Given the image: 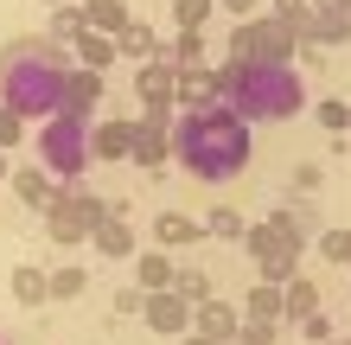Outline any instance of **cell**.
<instances>
[{
  "instance_id": "cell-40",
  "label": "cell",
  "mask_w": 351,
  "mask_h": 345,
  "mask_svg": "<svg viewBox=\"0 0 351 345\" xmlns=\"http://www.w3.org/2000/svg\"><path fill=\"white\" fill-rule=\"evenodd\" d=\"M300 326H306V339H313V345H326V339H332V326H326V313H313V320H300Z\"/></svg>"
},
{
  "instance_id": "cell-8",
  "label": "cell",
  "mask_w": 351,
  "mask_h": 345,
  "mask_svg": "<svg viewBox=\"0 0 351 345\" xmlns=\"http://www.w3.org/2000/svg\"><path fill=\"white\" fill-rule=\"evenodd\" d=\"M134 96L147 103V115H173V109H179V64H173V58L141 64V71H134Z\"/></svg>"
},
{
  "instance_id": "cell-42",
  "label": "cell",
  "mask_w": 351,
  "mask_h": 345,
  "mask_svg": "<svg viewBox=\"0 0 351 345\" xmlns=\"http://www.w3.org/2000/svg\"><path fill=\"white\" fill-rule=\"evenodd\" d=\"M179 345H217V339H204V333H185V339H179Z\"/></svg>"
},
{
  "instance_id": "cell-14",
  "label": "cell",
  "mask_w": 351,
  "mask_h": 345,
  "mask_svg": "<svg viewBox=\"0 0 351 345\" xmlns=\"http://www.w3.org/2000/svg\"><path fill=\"white\" fill-rule=\"evenodd\" d=\"M90 243H96L109 262H128V256H134V230H128V217H121L115 205H109V217L96 224V237H90Z\"/></svg>"
},
{
  "instance_id": "cell-5",
  "label": "cell",
  "mask_w": 351,
  "mask_h": 345,
  "mask_svg": "<svg viewBox=\"0 0 351 345\" xmlns=\"http://www.w3.org/2000/svg\"><path fill=\"white\" fill-rule=\"evenodd\" d=\"M294 45H300V32L281 26L275 13H250V19L230 26V58L237 64H294Z\"/></svg>"
},
{
  "instance_id": "cell-33",
  "label": "cell",
  "mask_w": 351,
  "mask_h": 345,
  "mask_svg": "<svg viewBox=\"0 0 351 345\" xmlns=\"http://www.w3.org/2000/svg\"><path fill=\"white\" fill-rule=\"evenodd\" d=\"M204 230L223 237V243H243V237H250V224H243L237 211H211V217H204Z\"/></svg>"
},
{
  "instance_id": "cell-34",
  "label": "cell",
  "mask_w": 351,
  "mask_h": 345,
  "mask_svg": "<svg viewBox=\"0 0 351 345\" xmlns=\"http://www.w3.org/2000/svg\"><path fill=\"white\" fill-rule=\"evenodd\" d=\"M173 288L192 300V307H204V300H211V281H204V269H179V281H173Z\"/></svg>"
},
{
  "instance_id": "cell-21",
  "label": "cell",
  "mask_w": 351,
  "mask_h": 345,
  "mask_svg": "<svg viewBox=\"0 0 351 345\" xmlns=\"http://www.w3.org/2000/svg\"><path fill=\"white\" fill-rule=\"evenodd\" d=\"M71 51H77V64H84V71H109L115 58H121V45H115L109 32H77Z\"/></svg>"
},
{
  "instance_id": "cell-22",
  "label": "cell",
  "mask_w": 351,
  "mask_h": 345,
  "mask_svg": "<svg viewBox=\"0 0 351 345\" xmlns=\"http://www.w3.org/2000/svg\"><path fill=\"white\" fill-rule=\"evenodd\" d=\"M243 320H287V294H281V281H256L250 300H243Z\"/></svg>"
},
{
  "instance_id": "cell-18",
  "label": "cell",
  "mask_w": 351,
  "mask_h": 345,
  "mask_svg": "<svg viewBox=\"0 0 351 345\" xmlns=\"http://www.w3.org/2000/svg\"><path fill=\"white\" fill-rule=\"evenodd\" d=\"M77 7H84L90 32H109V38H121V32L134 26V19H128V0H77Z\"/></svg>"
},
{
  "instance_id": "cell-6",
  "label": "cell",
  "mask_w": 351,
  "mask_h": 345,
  "mask_svg": "<svg viewBox=\"0 0 351 345\" xmlns=\"http://www.w3.org/2000/svg\"><path fill=\"white\" fill-rule=\"evenodd\" d=\"M243 250L256 256V281H294V275H300V250H306V243H300L294 230H281L275 217H262V224H250Z\"/></svg>"
},
{
  "instance_id": "cell-11",
  "label": "cell",
  "mask_w": 351,
  "mask_h": 345,
  "mask_svg": "<svg viewBox=\"0 0 351 345\" xmlns=\"http://www.w3.org/2000/svg\"><path fill=\"white\" fill-rule=\"evenodd\" d=\"M339 38H351V0H313L306 45H339Z\"/></svg>"
},
{
  "instance_id": "cell-2",
  "label": "cell",
  "mask_w": 351,
  "mask_h": 345,
  "mask_svg": "<svg viewBox=\"0 0 351 345\" xmlns=\"http://www.w3.org/2000/svg\"><path fill=\"white\" fill-rule=\"evenodd\" d=\"M173 160L204 186H223L250 167V121L230 103H204V109H179L173 121Z\"/></svg>"
},
{
  "instance_id": "cell-10",
  "label": "cell",
  "mask_w": 351,
  "mask_h": 345,
  "mask_svg": "<svg viewBox=\"0 0 351 345\" xmlns=\"http://www.w3.org/2000/svg\"><path fill=\"white\" fill-rule=\"evenodd\" d=\"M167 121L173 115H141L134 121V167H147V173H160V167H167V154H173V128H167Z\"/></svg>"
},
{
  "instance_id": "cell-25",
  "label": "cell",
  "mask_w": 351,
  "mask_h": 345,
  "mask_svg": "<svg viewBox=\"0 0 351 345\" xmlns=\"http://www.w3.org/2000/svg\"><path fill=\"white\" fill-rule=\"evenodd\" d=\"M281 294H287V320H313V313H319V288H313L306 275L281 281Z\"/></svg>"
},
{
  "instance_id": "cell-19",
  "label": "cell",
  "mask_w": 351,
  "mask_h": 345,
  "mask_svg": "<svg viewBox=\"0 0 351 345\" xmlns=\"http://www.w3.org/2000/svg\"><path fill=\"white\" fill-rule=\"evenodd\" d=\"M115 45H121V58H141V64H154V58H173V45H167V38H160L154 26H141V19L115 38Z\"/></svg>"
},
{
  "instance_id": "cell-35",
  "label": "cell",
  "mask_w": 351,
  "mask_h": 345,
  "mask_svg": "<svg viewBox=\"0 0 351 345\" xmlns=\"http://www.w3.org/2000/svg\"><path fill=\"white\" fill-rule=\"evenodd\" d=\"M319 256L326 262H351V230H319Z\"/></svg>"
},
{
  "instance_id": "cell-4",
  "label": "cell",
  "mask_w": 351,
  "mask_h": 345,
  "mask_svg": "<svg viewBox=\"0 0 351 345\" xmlns=\"http://www.w3.org/2000/svg\"><path fill=\"white\" fill-rule=\"evenodd\" d=\"M32 147H38V167H51L64 186H77V179H84V167L96 160V147H90V121H84V115H51V121H38Z\"/></svg>"
},
{
  "instance_id": "cell-26",
  "label": "cell",
  "mask_w": 351,
  "mask_h": 345,
  "mask_svg": "<svg viewBox=\"0 0 351 345\" xmlns=\"http://www.w3.org/2000/svg\"><path fill=\"white\" fill-rule=\"evenodd\" d=\"M90 288V269H77V262H58L51 269V300H77Z\"/></svg>"
},
{
  "instance_id": "cell-45",
  "label": "cell",
  "mask_w": 351,
  "mask_h": 345,
  "mask_svg": "<svg viewBox=\"0 0 351 345\" xmlns=\"http://www.w3.org/2000/svg\"><path fill=\"white\" fill-rule=\"evenodd\" d=\"M326 345H345V339H326Z\"/></svg>"
},
{
  "instance_id": "cell-13",
  "label": "cell",
  "mask_w": 351,
  "mask_h": 345,
  "mask_svg": "<svg viewBox=\"0 0 351 345\" xmlns=\"http://www.w3.org/2000/svg\"><path fill=\"white\" fill-rule=\"evenodd\" d=\"M7 186H13L19 198H26V205H38V211H45L51 198H58V173H51V167H38V160H32V167H19V173L7 179Z\"/></svg>"
},
{
  "instance_id": "cell-28",
  "label": "cell",
  "mask_w": 351,
  "mask_h": 345,
  "mask_svg": "<svg viewBox=\"0 0 351 345\" xmlns=\"http://www.w3.org/2000/svg\"><path fill=\"white\" fill-rule=\"evenodd\" d=\"M268 13L281 19V26H294L306 38V26H313V0H268Z\"/></svg>"
},
{
  "instance_id": "cell-23",
  "label": "cell",
  "mask_w": 351,
  "mask_h": 345,
  "mask_svg": "<svg viewBox=\"0 0 351 345\" xmlns=\"http://www.w3.org/2000/svg\"><path fill=\"white\" fill-rule=\"evenodd\" d=\"M204 103H217V71H179V109H204Z\"/></svg>"
},
{
  "instance_id": "cell-37",
  "label": "cell",
  "mask_w": 351,
  "mask_h": 345,
  "mask_svg": "<svg viewBox=\"0 0 351 345\" xmlns=\"http://www.w3.org/2000/svg\"><path fill=\"white\" fill-rule=\"evenodd\" d=\"M237 345H275V320H243Z\"/></svg>"
},
{
  "instance_id": "cell-15",
  "label": "cell",
  "mask_w": 351,
  "mask_h": 345,
  "mask_svg": "<svg viewBox=\"0 0 351 345\" xmlns=\"http://www.w3.org/2000/svg\"><path fill=\"white\" fill-rule=\"evenodd\" d=\"M192 333L217 339V345H230V339L243 333V313H237V307H223V300L211 294V300H204V307H198V326H192Z\"/></svg>"
},
{
  "instance_id": "cell-44",
  "label": "cell",
  "mask_w": 351,
  "mask_h": 345,
  "mask_svg": "<svg viewBox=\"0 0 351 345\" xmlns=\"http://www.w3.org/2000/svg\"><path fill=\"white\" fill-rule=\"evenodd\" d=\"M45 7H71V0H45Z\"/></svg>"
},
{
  "instance_id": "cell-20",
  "label": "cell",
  "mask_w": 351,
  "mask_h": 345,
  "mask_svg": "<svg viewBox=\"0 0 351 345\" xmlns=\"http://www.w3.org/2000/svg\"><path fill=\"white\" fill-rule=\"evenodd\" d=\"M173 281H179V269H173L167 256H154V250L134 256V288H141V294H167Z\"/></svg>"
},
{
  "instance_id": "cell-16",
  "label": "cell",
  "mask_w": 351,
  "mask_h": 345,
  "mask_svg": "<svg viewBox=\"0 0 351 345\" xmlns=\"http://www.w3.org/2000/svg\"><path fill=\"white\" fill-rule=\"evenodd\" d=\"M102 109V71H84L77 64V77H71V96H64V115H96Z\"/></svg>"
},
{
  "instance_id": "cell-41",
  "label": "cell",
  "mask_w": 351,
  "mask_h": 345,
  "mask_svg": "<svg viewBox=\"0 0 351 345\" xmlns=\"http://www.w3.org/2000/svg\"><path fill=\"white\" fill-rule=\"evenodd\" d=\"M217 7H230L237 19H250V13H256V0H217Z\"/></svg>"
},
{
  "instance_id": "cell-3",
  "label": "cell",
  "mask_w": 351,
  "mask_h": 345,
  "mask_svg": "<svg viewBox=\"0 0 351 345\" xmlns=\"http://www.w3.org/2000/svg\"><path fill=\"white\" fill-rule=\"evenodd\" d=\"M217 103H230L243 121H287L306 109V84L294 64H217Z\"/></svg>"
},
{
  "instance_id": "cell-24",
  "label": "cell",
  "mask_w": 351,
  "mask_h": 345,
  "mask_svg": "<svg viewBox=\"0 0 351 345\" xmlns=\"http://www.w3.org/2000/svg\"><path fill=\"white\" fill-rule=\"evenodd\" d=\"M154 237L167 243V250H179V243H198L204 224H198V217H185V211H160V217H154Z\"/></svg>"
},
{
  "instance_id": "cell-39",
  "label": "cell",
  "mask_w": 351,
  "mask_h": 345,
  "mask_svg": "<svg viewBox=\"0 0 351 345\" xmlns=\"http://www.w3.org/2000/svg\"><path fill=\"white\" fill-rule=\"evenodd\" d=\"M319 179H326L319 167H294V192H319Z\"/></svg>"
},
{
  "instance_id": "cell-30",
  "label": "cell",
  "mask_w": 351,
  "mask_h": 345,
  "mask_svg": "<svg viewBox=\"0 0 351 345\" xmlns=\"http://www.w3.org/2000/svg\"><path fill=\"white\" fill-rule=\"evenodd\" d=\"M211 7H217V0H173V19H179V32H204Z\"/></svg>"
},
{
  "instance_id": "cell-43",
  "label": "cell",
  "mask_w": 351,
  "mask_h": 345,
  "mask_svg": "<svg viewBox=\"0 0 351 345\" xmlns=\"http://www.w3.org/2000/svg\"><path fill=\"white\" fill-rule=\"evenodd\" d=\"M0 179H7V147H0Z\"/></svg>"
},
{
  "instance_id": "cell-17",
  "label": "cell",
  "mask_w": 351,
  "mask_h": 345,
  "mask_svg": "<svg viewBox=\"0 0 351 345\" xmlns=\"http://www.w3.org/2000/svg\"><path fill=\"white\" fill-rule=\"evenodd\" d=\"M13 300H19V307H45V300H51V269L19 262V269H13Z\"/></svg>"
},
{
  "instance_id": "cell-38",
  "label": "cell",
  "mask_w": 351,
  "mask_h": 345,
  "mask_svg": "<svg viewBox=\"0 0 351 345\" xmlns=\"http://www.w3.org/2000/svg\"><path fill=\"white\" fill-rule=\"evenodd\" d=\"M109 307H115V313H147V294H141V288H121Z\"/></svg>"
},
{
  "instance_id": "cell-27",
  "label": "cell",
  "mask_w": 351,
  "mask_h": 345,
  "mask_svg": "<svg viewBox=\"0 0 351 345\" xmlns=\"http://www.w3.org/2000/svg\"><path fill=\"white\" fill-rule=\"evenodd\" d=\"M275 224H281V230H294L300 243H306V237H319V217H313V205H281V211H275Z\"/></svg>"
},
{
  "instance_id": "cell-29",
  "label": "cell",
  "mask_w": 351,
  "mask_h": 345,
  "mask_svg": "<svg viewBox=\"0 0 351 345\" xmlns=\"http://www.w3.org/2000/svg\"><path fill=\"white\" fill-rule=\"evenodd\" d=\"M77 32H90L84 7H51V38H64V45H77Z\"/></svg>"
},
{
  "instance_id": "cell-12",
  "label": "cell",
  "mask_w": 351,
  "mask_h": 345,
  "mask_svg": "<svg viewBox=\"0 0 351 345\" xmlns=\"http://www.w3.org/2000/svg\"><path fill=\"white\" fill-rule=\"evenodd\" d=\"M90 147H96V160H128L134 154V121H90Z\"/></svg>"
},
{
  "instance_id": "cell-7",
  "label": "cell",
  "mask_w": 351,
  "mask_h": 345,
  "mask_svg": "<svg viewBox=\"0 0 351 345\" xmlns=\"http://www.w3.org/2000/svg\"><path fill=\"white\" fill-rule=\"evenodd\" d=\"M102 217H109V205H102L96 192H84V186H58V198L45 205V230H51V243H90Z\"/></svg>"
},
{
  "instance_id": "cell-31",
  "label": "cell",
  "mask_w": 351,
  "mask_h": 345,
  "mask_svg": "<svg viewBox=\"0 0 351 345\" xmlns=\"http://www.w3.org/2000/svg\"><path fill=\"white\" fill-rule=\"evenodd\" d=\"M173 64H179V71H198V64H204V32H179V38H173Z\"/></svg>"
},
{
  "instance_id": "cell-36",
  "label": "cell",
  "mask_w": 351,
  "mask_h": 345,
  "mask_svg": "<svg viewBox=\"0 0 351 345\" xmlns=\"http://www.w3.org/2000/svg\"><path fill=\"white\" fill-rule=\"evenodd\" d=\"M19 141H26V115H19V109H0V147H19Z\"/></svg>"
},
{
  "instance_id": "cell-46",
  "label": "cell",
  "mask_w": 351,
  "mask_h": 345,
  "mask_svg": "<svg viewBox=\"0 0 351 345\" xmlns=\"http://www.w3.org/2000/svg\"><path fill=\"white\" fill-rule=\"evenodd\" d=\"M0 345H7V339H0Z\"/></svg>"
},
{
  "instance_id": "cell-32",
  "label": "cell",
  "mask_w": 351,
  "mask_h": 345,
  "mask_svg": "<svg viewBox=\"0 0 351 345\" xmlns=\"http://www.w3.org/2000/svg\"><path fill=\"white\" fill-rule=\"evenodd\" d=\"M313 121H319V128H332V134H345V128H351V103L326 96V103H313Z\"/></svg>"
},
{
  "instance_id": "cell-1",
  "label": "cell",
  "mask_w": 351,
  "mask_h": 345,
  "mask_svg": "<svg viewBox=\"0 0 351 345\" xmlns=\"http://www.w3.org/2000/svg\"><path fill=\"white\" fill-rule=\"evenodd\" d=\"M71 77H77V64H71L64 38L26 32V38H13V45H0V109L51 121V115H64Z\"/></svg>"
},
{
  "instance_id": "cell-9",
  "label": "cell",
  "mask_w": 351,
  "mask_h": 345,
  "mask_svg": "<svg viewBox=\"0 0 351 345\" xmlns=\"http://www.w3.org/2000/svg\"><path fill=\"white\" fill-rule=\"evenodd\" d=\"M141 320H147L154 333H167V339H185V333L198 326V307L179 288H167V294H147V313H141Z\"/></svg>"
}]
</instances>
